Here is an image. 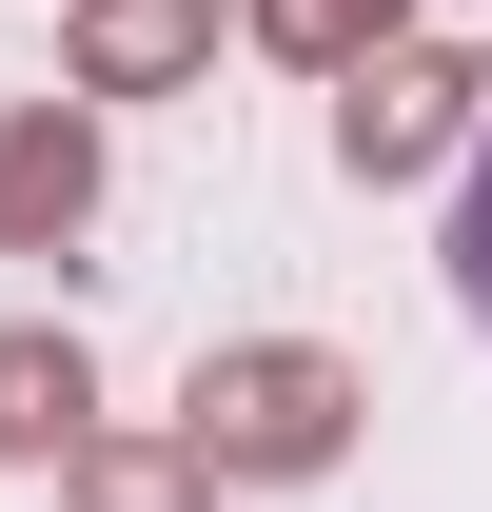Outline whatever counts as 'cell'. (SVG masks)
<instances>
[{"instance_id":"obj_1","label":"cell","mask_w":492,"mask_h":512,"mask_svg":"<svg viewBox=\"0 0 492 512\" xmlns=\"http://www.w3.org/2000/svg\"><path fill=\"white\" fill-rule=\"evenodd\" d=\"M355 355H315V335H237V355H197L178 394V453L217 473V493H296V473H335L355 453Z\"/></svg>"},{"instance_id":"obj_4","label":"cell","mask_w":492,"mask_h":512,"mask_svg":"<svg viewBox=\"0 0 492 512\" xmlns=\"http://www.w3.org/2000/svg\"><path fill=\"white\" fill-rule=\"evenodd\" d=\"M217 60V0H79V99H158Z\"/></svg>"},{"instance_id":"obj_8","label":"cell","mask_w":492,"mask_h":512,"mask_svg":"<svg viewBox=\"0 0 492 512\" xmlns=\"http://www.w3.org/2000/svg\"><path fill=\"white\" fill-rule=\"evenodd\" d=\"M453 316L492 335V138H473V178H453Z\"/></svg>"},{"instance_id":"obj_6","label":"cell","mask_w":492,"mask_h":512,"mask_svg":"<svg viewBox=\"0 0 492 512\" xmlns=\"http://www.w3.org/2000/svg\"><path fill=\"white\" fill-rule=\"evenodd\" d=\"M60 512H217V473H197L178 434H79L60 453Z\"/></svg>"},{"instance_id":"obj_2","label":"cell","mask_w":492,"mask_h":512,"mask_svg":"<svg viewBox=\"0 0 492 512\" xmlns=\"http://www.w3.org/2000/svg\"><path fill=\"white\" fill-rule=\"evenodd\" d=\"M453 138H473V60L374 40V60H355V99H335V158H355V178H433Z\"/></svg>"},{"instance_id":"obj_3","label":"cell","mask_w":492,"mask_h":512,"mask_svg":"<svg viewBox=\"0 0 492 512\" xmlns=\"http://www.w3.org/2000/svg\"><path fill=\"white\" fill-rule=\"evenodd\" d=\"M79 217H99V119L79 99H20L0 119V256H60Z\"/></svg>"},{"instance_id":"obj_5","label":"cell","mask_w":492,"mask_h":512,"mask_svg":"<svg viewBox=\"0 0 492 512\" xmlns=\"http://www.w3.org/2000/svg\"><path fill=\"white\" fill-rule=\"evenodd\" d=\"M99 434V375H79V335H0V473H40V453Z\"/></svg>"},{"instance_id":"obj_7","label":"cell","mask_w":492,"mask_h":512,"mask_svg":"<svg viewBox=\"0 0 492 512\" xmlns=\"http://www.w3.org/2000/svg\"><path fill=\"white\" fill-rule=\"evenodd\" d=\"M256 40H276V60H315V79H355L374 40H414V0H256Z\"/></svg>"}]
</instances>
